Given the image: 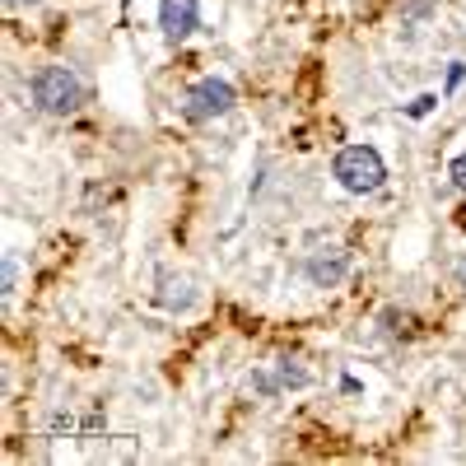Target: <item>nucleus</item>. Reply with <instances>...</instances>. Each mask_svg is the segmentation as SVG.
Here are the masks:
<instances>
[{
	"label": "nucleus",
	"instance_id": "obj_1",
	"mask_svg": "<svg viewBox=\"0 0 466 466\" xmlns=\"http://www.w3.org/2000/svg\"><path fill=\"white\" fill-rule=\"evenodd\" d=\"M28 94H33L37 107L52 112V116H70V112H80V103H85V85H80V75H75L70 66H43V70H33Z\"/></svg>",
	"mask_w": 466,
	"mask_h": 466
},
{
	"label": "nucleus",
	"instance_id": "obj_2",
	"mask_svg": "<svg viewBox=\"0 0 466 466\" xmlns=\"http://www.w3.org/2000/svg\"><path fill=\"white\" fill-rule=\"evenodd\" d=\"M331 177L350 191V197H373V191L387 182V164L373 145H345L331 164Z\"/></svg>",
	"mask_w": 466,
	"mask_h": 466
},
{
	"label": "nucleus",
	"instance_id": "obj_3",
	"mask_svg": "<svg viewBox=\"0 0 466 466\" xmlns=\"http://www.w3.org/2000/svg\"><path fill=\"white\" fill-rule=\"evenodd\" d=\"M233 103H238V89H233L228 80H215V75H210V80H197V85L187 89L182 116L201 127V122H215V116H224Z\"/></svg>",
	"mask_w": 466,
	"mask_h": 466
},
{
	"label": "nucleus",
	"instance_id": "obj_4",
	"mask_svg": "<svg viewBox=\"0 0 466 466\" xmlns=\"http://www.w3.org/2000/svg\"><path fill=\"white\" fill-rule=\"evenodd\" d=\"M303 276L313 289H336L350 276V252L345 248H313L303 257Z\"/></svg>",
	"mask_w": 466,
	"mask_h": 466
},
{
	"label": "nucleus",
	"instance_id": "obj_5",
	"mask_svg": "<svg viewBox=\"0 0 466 466\" xmlns=\"http://www.w3.org/2000/svg\"><path fill=\"white\" fill-rule=\"evenodd\" d=\"M159 28H164L168 43H187V37L201 28V5L197 0H164L159 5Z\"/></svg>",
	"mask_w": 466,
	"mask_h": 466
},
{
	"label": "nucleus",
	"instance_id": "obj_6",
	"mask_svg": "<svg viewBox=\"0 0 466 466\" xmlns=\"http://www.w3.org/2000/svg\"><path fill=\"white\" fill-rule=\"evenodd\" d=\"M276 382H280V392H285V387H294V392H299V387H308L313 378H308V369L299 360H276Z\"/></svg>",
	"mask_w": 466,
	"mask_h": 466
},
{
	"label": "nucleus",
	"instance_id": "obj_7",
	"mask_svg": "<svg viewBox=\"0 0 466 466\" xmlns=\"http://www.w3.org/2000/svg\"><path fill=\"white\" fill-rule=\"evenodd\" d=\"M382 327L392 331V336H410L415 318H410V313H397V308H387V313H382Z\"/></svg>",
	"mask_w": 466,
	"mask_h": 466
},
{
	"label": "nucleus",
	"instance_id": "obj_8",
	"mask_svg": "<svg viewBox=\"0 0 466 466\" xmlns=\"http://www.w3.org/2000/svg\"><path fill=\"white\" fill-rule=\"evenodd\" d=\"M0 285H5V289H0V294H15V285H19V261H15V252H5V280H0Z\"/></svg>",
	"mask_w": 466,
	"mask_h": 466
},
{
	"label": "nucleus",
	"instance_id": "obj_9",
	"mask_svg": "<svg viewBox=\"0 0 466 466\" xmlns=\"http://www.w3.org/2000/svg\"><path fill=\"white\" fill-rule=\"evenodd\" d=\"M430 10H434V0H406V5H401V19H424Z\"/></svg>",
	"mask_w": 466,
	"mask_h": 466
},
{
	"label": "nucleus",
	"instance_id": "obj_10",
	"mask_svg": "<svg viewBox=\"0 0 466 466\" xmlns=\"http://www.w3.org/2000/svg\"><path fill=\"white\" fill-rule=\"evenodd\" d=\"M448 177H452V187L457 191H466V149L457 154V159H452V168H448Z\"/></svg>",
	"mask_w": 466,
	"mask_h": 466
},
{
	"label": "nucleus",
	"instance_id": "obj_11",
	"mask_svg": "<svg viewBox=\"0 0 466 466\" xmlns=\"http://www.w3.org/2000/svg\"><path fill=\"white\" fill-rule=\"evenodd\" d=\"M434 103H439L434 94H420V98L410 103V116H430V112H434Z\"/></svg>",
	"mask_w": 466,
	"mask_h": 466
},
{
	"label": "nucleus",
	"instance_id": "obj_12",
	"mask_svg": "<svg viewBox=\"0 0 466 466\" xmlns=\"http://www.w3.org/2000/svg\"><path fill=\"white\" fill-rule=\"evenodd\" d=\"M461 80H466V61H452V70H448V94H452Z\"/></svg>",
	"mask_w": 466,
	"mask_h": 466
},
{
	"label": "nucleus",
	"instance_id": "obj_13",
	"mask_svg": "<svg viewBox=\"0 0 466 466\" xmlns=\"http://www.w3.org/2000/svg\"><path fill=\"white\" fill-rule=\"evenodd\" d=\"M457 280H461V289H466V257L457 261Z\"/></svg>",
	"mask_w": 466,
	"mask_h": 466
},
{
	"label": "nucleus",
	"instance_id": "obj_14",
	"mask_svg": "<svg viewBox=\"0 0 466 466\" xmlns=\"http://www.w3.org/2000/svg\"><path fill=\"white\" fill-rule=\"evenodd\" d=\"M5 5H43V0H5Z\"/></svg>",
	"mask_w": 466,
	"mask_h": 466
},
{
	"label": "nucleus",
	"instance_id": "obj_15",
	"mask_svg": "<svg viewBox=\"0 0 466 466\" xmlns=\"http://www.w3.org/2000/svg\"><path fill=\"white\" fill-rule=\"evenodd\" d=\"M122 5H131V0H122Z\"/></svg>",
	"mask_w": 466,
	"mask_h": 466
}]
</instances>
